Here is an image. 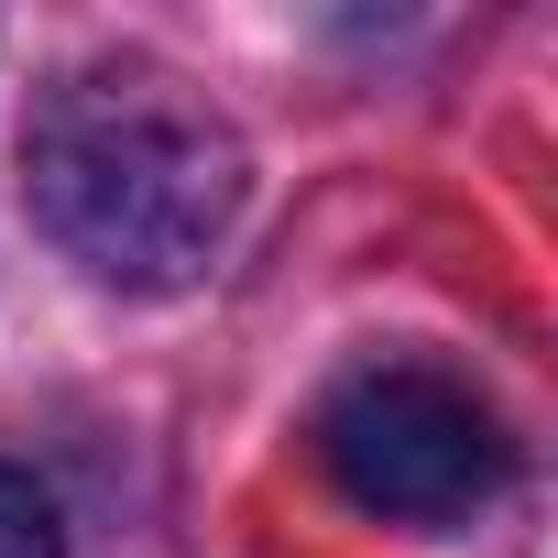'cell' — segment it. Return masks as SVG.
<instances>
[{
	"mask_svg": "<svg viewBox=\"0 0 558 558\" xmlns=\"http://www.w3.org/2000/svg\"><path fill=\"white\" fill-rule=\"evenodd\" d=\"M318 460L384 525H471L514 482L504 416L460 373H438V362H362V373H340L329 405H318Z\"/></svg>",
	"mask_w": 558,
	"mask_h": 558,
	"instance_id": "7a4b0ae2",
	"label": "cell"
},
{
	"mask_svg": "<svg viewBox=\"0 0 558 558\" xmlns=\"http://www.w3.org/2000/svg\"><path fill=\"white\" fill-rule=\"evenodd\" d=\"M0 558H66L45 482H34V471H12V460H0Z\"/></svg>",
	"mask_w": 558,
	"mask_h": 558,
	"instance_id": "3957f363",
	"label": "cell"
},
{
	"mask_svg": "<svg viewBox=\"0 0 558 558\" xmlns=\"http://www.w3.org/2000/svg\"><path fill=\"white\" fill-rule=\"evenodd\" d=\"M241 186H252L241 132L186 77H165L143 56L56 77L23 121V197H34L45 241L77 274L132 286V296L186 286L230 241Z\"/></svg>",
	"mask_w": 558,
	"mask_h": 558,
	"instance_id": "6da1fadb",
	"label": "cell"
}]
</instances>
